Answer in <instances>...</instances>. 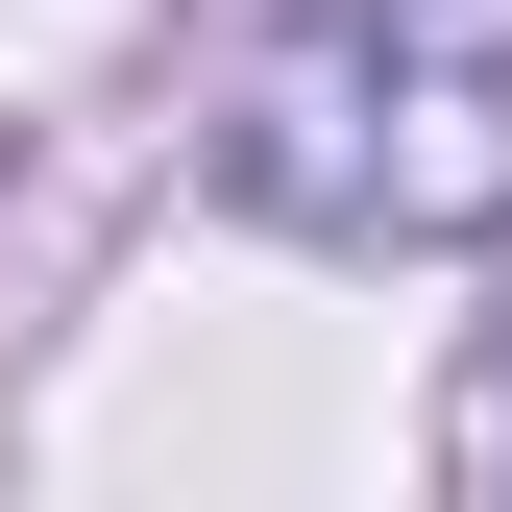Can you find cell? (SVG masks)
<instances>
[{"label": "cell", "instance_id": "cell-1", "mask_svg": "<svg viewBox=\"0 0 512 512\" xmlns=\"http://www.w3.org/2000/svg\"><path fill=\"white\" fill-rule=\"evenodd\" d=\"M220 196L317 244H488L512 220V49L488 25H269L220 98Z\"/></svg>", "mask_w": 512, "mask_h": 512}]
</instances>
